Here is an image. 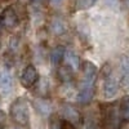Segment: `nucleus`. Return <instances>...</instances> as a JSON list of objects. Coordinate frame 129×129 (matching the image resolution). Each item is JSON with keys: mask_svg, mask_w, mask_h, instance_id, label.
<instances>
[{"mask_svg": "<svg viewBox=\"0 0 129 129\" xmlns=\"http://www.w3.org/2000/svg\"><path fill=\"white\" fill-rule=\"evenodd\" d=\"M74 78V69H71L69 64H66V66H61L58 69V79L64 83V84H67L72 80Z\"/></svg>", "mask_w": 129, "mask_h": 129, "instance_id": "obj_13", "label": "nucleus"}, {"mask_svg": "<svg viewBox=\"0 0 129 129\" xmlns=\"http://www.w3.org/2000/svg\"><path fill=\"white\" fill-rule=\"evenodd\" d=\"M81 71H83V80L81 81L95 84L97 76H98V69H97V66L93 62L84 61L81 63Z\"/></svg>", "mask_w": 129, "mask_h": 129, "instance_id": "obj_6", "label": "nucleus"}, {"mask_svg": "<svg viewBox=\"0 0 129 129\" xmlns=\"http://www.w3.org/2000/svg\"><path fill=\"white\" fill-rule=\"evenodd\" d=\"M50 31L54 35H63L66 32V23H64L63 18L59 16H54L50 19Z\"/></svg>", "mask_w": 129, "mask_h": 129, "instance_id": "obj_11", "label": "nucleus"}, {"mask_svg": "<svg viewBox=\"0 0 129 129\" xmlns=\"http://www.w3.org/2000/svg\"><path fill=\"white\" fill-rule=\"evenodd\" d=\"M94 89H95V84L81 81L80 87H79V92H78V102L81 103V105L89 103L93 100Z\"/></svg>", "mask_w": 129, "mask_h": 129, "instance_id": "obj_5", "label": "nucleus"}, {"mask_svg": "<svg viewBox=\"0 0 129 129\" xmlns=\"http://www.w3.org/2000/svg\"><path fill=\"white\" fill-rule=\"evenodd\" d=\"M0 19H2V23H3V26H4L7 30H14V28L18 26V23H19L18 14H17L16 9H14L12 5L7 7V8L3 10Z\"/></svg>", "mask_w": 129, "mask_h": 129, "instance_id": "obj_3", "label": "nucleus"}, {"mask_svg": "<svg viewBox=\"0 0 129 129\" xmlns=\"http://www.w3.org/2000/svg\"><path fill=\"white\" fill-rule=\"evenodd\" d=\"M49 129H61V123H58L57 120H53L49 124Z\"/></svg>", "mask_w": 129, "mask_h": 129, "instance_id": "obj_20", "label": "nucleus"}, {"mask_svg": "<svg viewBox=\"0 0 129 129\" xmlns=\"http://www.w3.org/2000/svg\"><path fill=\"white\" fill-rule=\"evenodd\" d=\"M119 110H120L123 121L129 123V95H125L121 98L120 105H119Z\"/></svg>", "mask_w": 129, "mask_h": 129, "instance_id": "obj_16", "label": "nucleus"}, {"mask_svg": "<svg viewBox=\"0 0 129 129\" xmlns=\"http://www.w3.org/2000/svg\"><path fill=\"white\" fill-rule=\"evenodd\" d=\"M64 59H66L67 64L71 69H74V70L80 69V58L72 50H66V53H64Z\"/></svg>", "mask_w": 129, "mask_h": 129, "instance_id": "obj_15", "label": "nucleus"}, {"mask_svg": "<svg viewBox=\"0 0 129 129\" xmlns=\"http://www.w3.org/2000/svg\"><path fill=\"white\" fill-rule=\"evenodd\" d=\"M62 116L64 120H67L72 124H78L81 121V115L79 112V110L76 109V107H74L72 105H69V103H64L62 106Z\"/></svg>", "mask_w": 129, "mask_h": 129, "instance_id": "obj_8", "label": "nucleus"}, {"mask_svg": "<svg viewBox=\"0 0 129 129\" xmlns=\"http://www.w3.org/2000/svg\"><path fill=\"white\" fill-rule=\"evenodd\" d=\"M2 28H3V23H2V19H0V32H2Z\"/></svg>", "mask_w": 129, "mask_h": 129, "instance_id": "obj_24", "label": "nucleus"}, {"mask_svg": "<svg viewBox=\"0 0 129 129\" xmlns=\"http://www.w3.org/2000/svg\"><path fill=\"white\" fill-rule=\"evenodd\" d=\"M120 72H121V84L123 87L129 90V57H124L120 63Z\"/></svg>", "mask_w": 129, "mask_h": 129, "instance_id": "obj_12", "label": "nucleus"}, {"mask_svg": "<svg viewBox=\"0 0 129 129\" xmlns=\"http://www.w3.org/2000/svg\"><path fill=\"white\" fill-rule=\"evenodd\" d=\"M39 80V74L38 70L34 64H27L23 69L22 74H21V83L25 88H31L38 83Z\"/></svg>", "mask_w": 129, "mask_h": 129, "instance_id": "obj_4", "label": "nucleus"}, {"mask_svg": "<svg viewBox=\"0 0 129 129\" xmlns=\"http://www.w3.org/2000/svg\"><path fill=\"white\" fill-rule=\"evenodd\" d=\"M64 53H66L64 47H62V45L56 47L50 52V62H52V64H54V66L59 64L62 62V59L64 58Z\"/></svg>", "mask_w": 129, "mask_h": 129, "instance_id": "obj_14", "label": "nucleus"}, {"mask_svg": "<svg viewBox=\"0 0 129 129\" xmlns=\"http://www.w3.org/2000/svg\"><path fill=\"white\" fill-rule=\"evenodd\" d=\"M38 89H36V93H39L40 97H44V98H47V94L49 92V81L47 78H39L38 80Z\"/></svg>", "mask_w": 129, "mask_h": 129, "instance_id": "obj_17", "label": "nucleus"}, {"mask_svg": "<svg viewBox=\"0 0 129 129\" xmlns=\"http://www.w3.org/2000/svg\"><path fill=\"white\" fill-rule=\"evenodd\" d=\"M105 81H103V95L106 98H112L114 95H116V93L119 92V83L117 80L112 76V74L106 75Z\"/></svg>", "mask_w": 129, "mask_h": 129, "instance_id": "obj_7", "label": "nucleus"}, {"mask_svg": "<svg viewBox=\"0 0 129 129\" xmlns=\"http://www.w3.org/2000/svg\"><path fill=\"white\" fill-rule=\"evenodd\" d=\"M61 129H76L75 128V125L72 124V123H70V121H67V120H62L61 121Z\"/></svg>", "mask_w": 129, "mask_h": 129, "instance_id": "obj_19", "label": "nucleus"}, {"mask_svg": "<svg viewBox=\"0 0 129 129\" xmlns=\"http://www.w3.org/2000/svg\"><path fill=\"white\" fill-rule=\"evenodd\" d=\"M98 0H76V9L78 10H87L90 9Z\"/></svg>", "mask_w": 129, "mask_h": 129, "instance_id": "obj_18", "label": "nucleus"}, {"mask_svg": "<svg viewBox=\"0 0 129 129\" xmlns=\"http://www.w3.org/2000/svg\"><path fill=\"white\" fill-rule=\"evenodd\" d=\"M49 2H50V5H53V7H59L63 0H49Z\"/></svg>", "mask_w": 129, "mask_h": 129, "instance_id": "obj_21", "label": "nucleus"}, {"mask_svg": "<svg viewBox=\"0 0 129 129\" xmlns=\"http://www.w3.org/2000/svg\"><path fill=\"white\" fill-rule=\"evenodd\" d=\"M85 129H95V126H94V125H90V126H87Z\"/></svg>", "mask_w": 129, "mask_h": 129, "instance_id": "obj_23", "label": "nucleus"}, {"mask_svg": "<svg viewBox=\"0 0 129 129\" xmlns=\"http://www.w3.org/2000/svg\"><path fill=\"white\" fill-rule=\"evenodd\" d=\"M34 106L36 111L41 115V116H49L53 111V106L50 103V101H48L44 97H39L34 101Z\"/></svg>", "mask_w": 129, "mask_h": 129, "instance_id": "obj_10", "label": "nucleus"}, {"mask_svg": "<svg viewBox=\"0 0 129 129\" xmlns=\"http://www.w3.org/2000/svg\"><path fill=\"white\" fill-rule=\"evenodd\" d=\"M125 4H126V5L129 7V0H125Z\"/></svg>", "mask_w": 129, "mask_h": 129, "instance_id": "obj_25", "label": "nucleus"}, {"mask_svg": "<svg viewBox=\"0 0 129 129\" xmlns=\"http://www.w3.org/2000/svg\"><path fill=\"white\" fill-rule=\"evenodd\" d=\"M14 129H21V128H14Z\"/></svg>", "mask_w": 129, "mask_h": 129, "instance_id": "obj_26", "label": "nucleus"}, {"mask_svg": "<svg viewBox=\"0 0 129 129\" xmlns=\"http://www.w3.org/2000/svg\"><path fill=\"white\" fill-rule=\"evenodd\" d=\"M13 90V78L9 71H3L0 74V93L3 95H9Z\"/></svg>", "mask_w": 129, "mask_h": 129, "instance_id": "obj_9", "label": "nucleus"}, {"mask_svg": "<svg viewBox=\"0 0 129 129\" xmlns=\"http://www.w3.org/2000/svg\"><path fill=\"white\" fill-rule=\"evenodd\" d=\"M10 117L13 119V121L18 125L26 126L28 125L30 121V110H28V102L25 98H17L12 102L9 109Z\"/></svg>", "mask_w": 129, "mask_h": 129, "instance_id": "obj_1", "label": "nucleus"}, {"mask_svg": "<svg viewBox=\"0 0 129 129\" xmlns=\"http://www.w3.org/2000/svg\"><path fill=\"white\" fill-rule=\"evenodd\" d=\"M103 121L107 129H120V124L123 121L119 107H116L115 103L107 105L103 110Z\"/></svg>", "mask_w": 129, "mask_h": 129, "instance_id": "obj_2", "label": "nucleus"}, {"mask_svg": "<svg viewBox=\"0 0 129 129\" xmlns=\"http://www.w3.org/2000/svg\"><path fill=\"white\" fill-rule=\"evenodd\" d=\"M32 4H35V5H43L45 3V0H31Z\"/></svg>", "mask_w": 129, "mask_h": 129, "instance_id": "obj_22", "label": "nucleus"}]
</instances>
